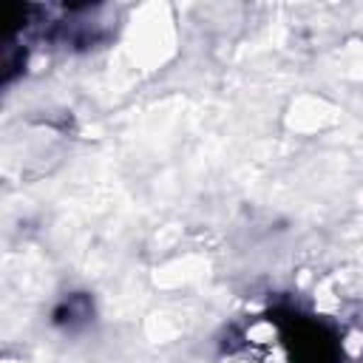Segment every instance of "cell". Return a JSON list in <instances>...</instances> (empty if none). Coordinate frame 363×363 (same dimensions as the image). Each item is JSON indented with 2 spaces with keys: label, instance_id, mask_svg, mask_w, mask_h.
<instances>
[{
  "label": "cell",
  "instance_id": "1",
  "mask_svg": "<svg viewBox=\"0 0 363 363\" xmlns=\"http://www.w3.org/2000/svg\"><path fill=\"white\" fill-rule=\"evenodd\" d=\"M227 363H286V352L272 340H252L247 346H241Z\"/></svg>",
  "mask_w": 363,
  "mask_h": 363
}]
</instances>
